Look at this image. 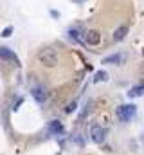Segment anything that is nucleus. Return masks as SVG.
Masks as SVG:
<instances>
[{
  "mask_svg": "<svg viewBox=\"0 0 144 155\" xmlns=\"http://www.w3.org/2000/svg\"><path fill=\"white\" fill-rule=\"evenodd\" d=\"M36 58H38V61H40L43 67H47V69H54V67H58V63H60V54H58V51H56L54 47H43V49H40Z\"/></svg>",
  "mask_w": 144,
  "mask_h": 155,
  "instance_id": "f257e3e1",
  "label": "nucleus"
},
{
  "mask_svg": "<svg viewBox=\"0 0 144 155\" xmlns=\"http://www.w3.org/2000/svg\"><path fill=\"white\" fill-rule=\"evenodd\" d=\"M135 112H137L135 105H121L115 114H117V119H119L121 123H128L132 117L135 116Z\"/></svg>",
  "mask_w": 144,
  "mask_h": 155,
  "instance_id": "f03ea898",
  "label": "nucleus"
},
{
  "mask_svg": "<svg viewBox=\"0 0 144 155\" xmlns=\"http://www.w3.org/2000/svg\"><path fill=\"white\" fill-rule=\"evenodd\" d=\"M90 137L96 144H103L105 139H106V128H103L101 124H94L90 128Z\"/></svg>",
  "mask_w": 144,
  "mask_h": 155,
  "instance_id": "7ed1b4c3",
  "label": "nucleus"
},
{
  "mask_svg": "<svg viewBox=\"0 0 144 155\" xmlns=\"http://www.w3.org/2000/svg\"><path fill=\"white\" fill-rule=\"evenodd\" d=\"M0 58L4 60V61H7V63H13V65H20V60H18V56L11 51V49H7V47H0Z\"/></svg>",
  "mask_w": 144,
  "mask_h": 155,
  "instance_id": "20e7f679",
  "label": "nucleus"
},
{
  "mask_svg": "<svg viewBox=\"0 0 144 155\" xmlns=\"http://www.w3.org/2000/svg\"><path fill=\"white\" fill-rule=\"evenodd\" d=\"M85 43H88V45H99L101 43V33L99 31H96V29H90V31H87L85 33V40H83Z\"/></svg>",
  "mask_w": 144,
  "mask_h": 155,
  "instance_id": "39448f33",
  "label": "nucleus"
},
{
  "mask_svg": "<svg viewBox=\"0 0 144 155\" xmlns=\"http://www.w3.org/2000/svg\"><path fill=\"white\" fill-rule=\"evenodd\" d=\"M123 61H124V56L121 52H117V54H110L106 58H103L101 63H105V65H121Z\"/></svg>",
  "mask_w": 144,
  "mask_h": 155,
  "instance_id": "423d86ee",
  "label": "nucleus"
},
{
  "mask_svg": "<svg viewBox=\"0 0 144 155\" xmlns=\"http://www.w3.org/2000/svg\"><path fill=\"white\" fill-rule=\"evenodd\" d=\"M33 97H34L40 105H43V103L47 101V92H45V88H41V87H34V88H33Z\"/></svg>",
  "mask_w": 144,
  "mask_h": 155,
  "instance_id": "0eeeda50",
  "label": "nucleus"
},
{
  "mask_svg": "<svg viewBox=\"0 0 144 155\" xmlns=\"http://www.w3.org/2000/svg\"><path fill=\"white\" fill-rule=\"evenodd\" d=\"M128 25H121V27H117L115 31H113V35H112V38H113V41H121V40L126 38V35H128Z\"/></svg>",
  "mask_w": 144,
  "mask_h": 155,
  "instance_id": "6e6552de",
  "label": "nucleus"
},
{
  "mask_svg": "<svg viewBox=\"0 0 144 155\" xmlns=\"http://www.w3.org/2000/svg\"><path fill=\"white\" fill-rule=\"evenodd\" d=\"M144 94V87H133V88H130L128 90V97H141Z\"/></svg>",
  "mask_w": 144,
  "mask_h": 155,
  "instance_id": "1a4fd4ad",
  "label": "nucleus"
},
{
  "mask_svg": "<svg viewBox=\"0 0 144 155\" xmlns=\"http://www.w3.org/2000/svg\"><path fill=\"white\" fill-rule=\"evenodd\" d=\"M51 132H52V134H61V132H63L61 123H60V121H52V123H51Z\"/></svg>",
  "mask_w": 144,
  "mask_h": 155,
  "instance_id": "9d476101",
  "label": "nucleus"
},
{
  "mask_svg": "<svg viewBox=\"0 0 144 155\" xmlns=\"http://www.w3.org/2000/svg\"><path fill=\"white\" fill-rule=\"evenodd\" d=\"M106 79H108V74L105 72V71H97V72H96V78H94L96 83H99V81H106Z\"/></svg>",
  "mask_w": 144,
  "mask_h": 155,
  "instance_id": "9b49d317",
  "label": "nucleus"
},
{
  "mask_svg": "<svg viewBox=\"0 0 144 155\" xmlns=\"http://www.w3.org/2000/svg\"><path fill=\"white\" fill-rule=\"evenodd\" d=\"M69 36H70L72 40H76V41H81V40H79V33H77L76 29H70V31H69Z\"/></svg>",
  "mask_w": 144,
  "mask_h": 155,
  "instance_id": "f8f14e48",
  "label": "nucleus"
},
{
  "mask_svg": "<svg viewBox=\"0 0 144 155\" xmlns=\"http://www.w3.org/2000/svg\"><path fill=\"white\" fill-rule=\"evenodd\" d=\"M11 33H13V27H11V25H7V27L2 31V36H4V38H9V36H11Z\"/></svg>",
  "mask_w": 144,
  "mask_h": 155,
  "instance_id": "ddd939ff",
  "label": "nucleus"
},
{
  "mask_svg": "<svg viewBox=\"0 0 144 155\" xmlns=\"http://www.w3.org/2000/svg\"><path fill=\"white\" fill-rule=\"evenodd\" d=\"M74 108H76V105H74V103H72V105H69V108H67V112H72V110H74Z\"/></svg>",
  "mask_w": 144,
  "mask_h": 155,
  "instance_id": "4468645a",
  "label": "nucleus"
}]
</instances>
